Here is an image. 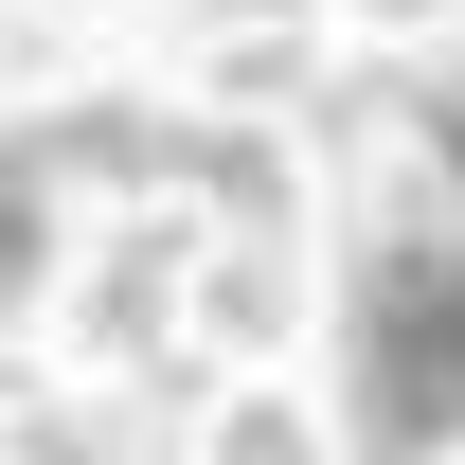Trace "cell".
Masks as SVG:
<instances>
[{"mask_svg":"<svg viewBox=\"0 0 465 465\" xmlns=\"http://www.w3.org/2000/svg\"><path fill=\"white\" fill-rule=\"evenodd\" d=\"M341 376H358V430L376 448H448L465 430V232H376L358 251Z\"/></svg>","mask_w":465,"mask_h":465,"instance_id":"6da1fadb","label":"cell"},{"mask_svg":"<svg viewBox=\"0 0 465 465\" xmlns=\"http://www.w3.org/2000/svg\"><path fill=\"white\" fill-rule=\"evenodd\" d=\"M36 269H54V215H36V179H18V162H0V304H18V287H36Z\"/></svg>","mask_w":465,"mask_h":465,"instance_id":"7a4b0ae2","label":"cell"},{"mask_svg":"<svg viewBox=\"0 0 465 465\" xmlns=\"http://www.w3.org/2000/svg\"><path fill=\"white\" fill-rule=\"evenodd\" d=\"M430 143H448V179H465V72H448V90H430Z\"/></svg>","mask_w":465,"mask_h":465,"instance_id":"3957f363","label":"cell"}]
</instances>
